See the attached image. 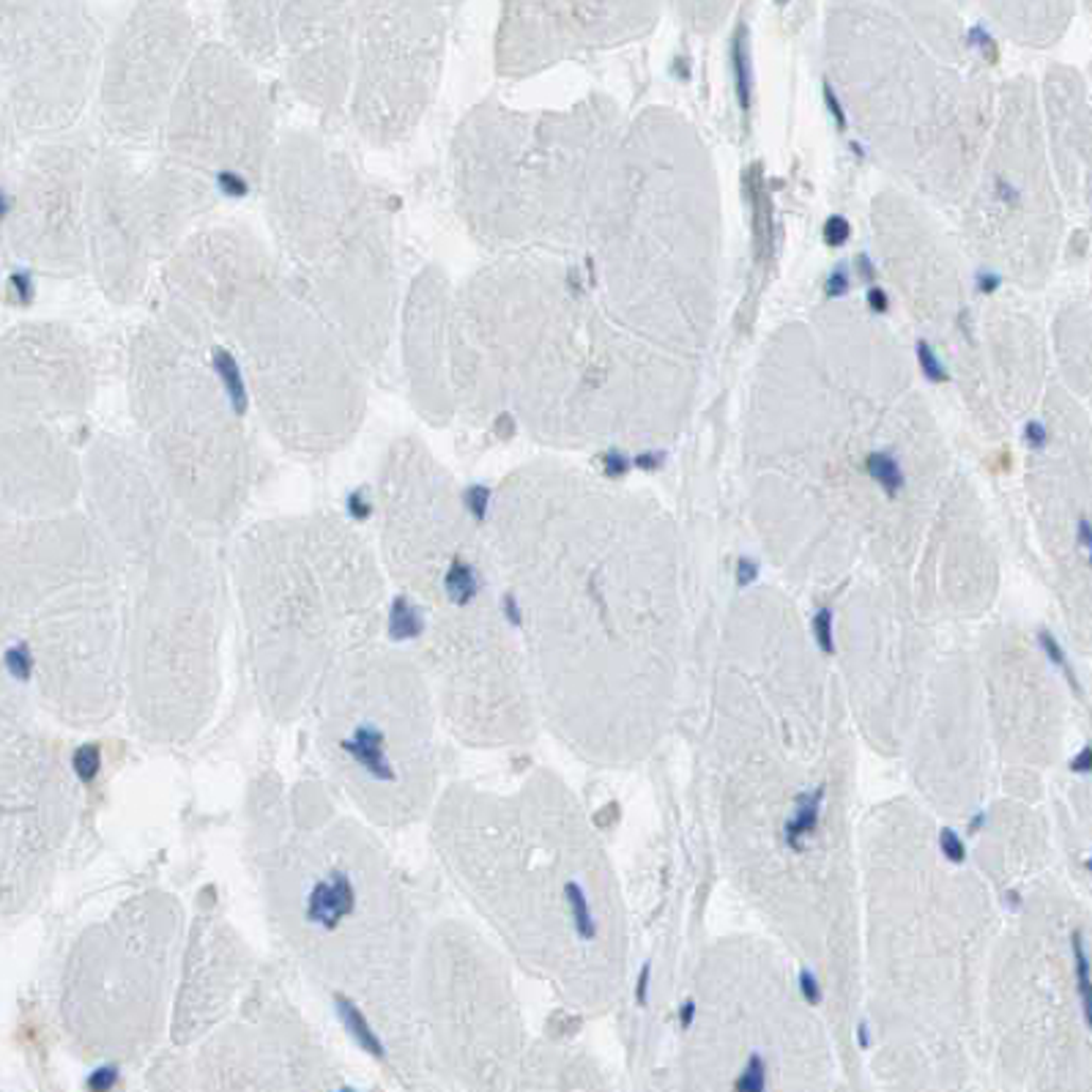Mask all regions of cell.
<instances>
[{
	"instance_id": "6da1fadb",
	"label": "cell",
	"mask_w": 1092,
	"mask_h": 1092,
	"mask_svg": "<svg viewBox=\"0 0 1092 1092\" xmlns=\"http://www.w3.org/2000/svg\"><path fill=\"white\" fill-rule=\"evenodd\" d=\"M159 318L236 381L288 452L326 457L367 414V370L272 244L233 225L197 228L156 274Z\"/></svg>"
},
{
	"instance_id": "7a4b0ae2",
	"label": "cell",
	"mask_w": 1092,
	"mask_h": 1092,
	"mask_svg": "<svg viewBox=\"0 0 1092 1092\" xmlns=\"http://www.w3.org/2000/svg\"><path fill=\"white\" fill-rule=\"evenodd\" d=\"M272 247L367 372L397 343L395 220L384 189L318 132H285L263 176Z\"/></svg>"
},
{
	"instance_id": "3957f363",
	"label": "cell",
	"mask_w": 1092,
	"mask_h": 1092,
	"mask_svg": "<svg viewBox=\"0 0 1092 1092\" xmlns=\"http://www.w3.org/2000/svg\"><path fill=\"white\" fill-rule=\"evenodd\" d=\"M126 395L145 463L197 523L239 513L255 474L249 400L195 340L154 315L129 340Z\"/></svg>"
},
{
	"instance_id": "277c9868",
	"label": "cell",
	"mask_w": 1092,
	"mask_h": 1092,
	"mask_svg": "<svg viewBox=\"0 0 1092 1092\" xmlns=\"http://www.w3.org/2000/svg\"><path fill=\"white\" fill-rule=\"evenodd\" d=\"M216 192L168 156L99 143L88 187V268L116 305H135L201 228Z\"/></svg>"
},
{
	"instance_id": "5b68a950",
	"label": "cell",
	"mask_w": 1092,
	"mask_h": 1092,
	"mask_svg": "<svg viewBox=\"0 0 1092 1092\" xmlns=\"http://www.w3.org/2000/svg\"><path fill=\"white\" fill-rule=\"evenodd\" d=\"M156 145L216 195H244L263 187L277 124L258 66L236 47L201 41L173 93Z\"/></svg>"
},
{
	"instance_id": "8992f818",
	"label": "cell",
	"mask_w": 1092,
	"mask_h": 1092,
	"mask_svg": "<svg viewBox=\"0 0 1092 1092\" xmlns=\"http://www.w3.org/2000/svg\"><path fill=\"white\" fill-rule=\"evenodd\" d=\"M441 50L438 0H357L345 126L376 149L411 140L436 97Z\"/></svg>"
},
{
	"instance_id": "52a82bcc",
	"label": "cell",
	"mask_w": 1092,
	"mask_h": 1092,
	"mask_svg": "<svg viewBox=\"0 0 1092 1092\" xmlns=\"http://www.w3.org/2000/svg\"><path fill=\"white\" fill-rule=\"evenodd\" d=\"M195 22L173 0L137 3L99 60L97 104L107 140L143 151L156 143L189 60Z\"/></svg>"
},
{
	"instance_id": "ba28073f",
	"label": "cell",
	"mask_w": 1092,
	"mask_h": 1092,
	"mask_svg": "<svg viewBox=\"0 0 1092 1092\" xmlns=\"http://www.w3.org/2000/svg\"><path fill=\"white\" fill-rule=\"evenodd\" d=\"M357 0H285L272 69L324 124H345L353 83Z\"/></svg>"
},
{
	"instance_id": "9c48e42d",
	"label": "cell",
	"mask_w": 1092,
	"mask_h": 1092,
	"mask_svg": "<svg viewBox=\"0 0 1092 1092\" xmlns=\"http://www.w3.org/2000/svg\"><path fill=\"white\" fill-rule=\"evenodd\" d=\"M99 143L72 137L50 145L28 181L25 247L55 272L88 268V187Z\"/></svg>"
},
{
	"instance_id": "30bf717a",
	"label": "cell",
	"mask_w": 1092,
	"mask_h": 1092,
	"mask_svg": "<svg viewBox=\"0 0 1092 1092\" xmlns=\"http://www.w3.org/2000/svg\"><path fill=\"white\" fill-rule=\"evenodd\" d=\"M449 282L444 274L428 266L411 280L397 315V340L403 348L411 403L428 422H438L455 411L449 376Z\"/></svg>"
},
{
	"instance_id": "8fae6325",
	"label": "cell",
	"mask_w": 1092,
	"mask_h": 1092,
	"mask_svg": "<svg viewBox=\"0 0 1092 1092\" xmlns=\"http://www.w3.org/2000/svg\"><path fill=\"white\" fill-rule=\"evenodd\" d=\"M20 343V357L31 367H17V392L28 409L36 416L83 414L97 395V362L85 340L64 326H41Z\"/></svg>"
},
{
	"instance_id": "7c38bea8",
	"label": "cell",
	"mask_w": 1092,
	"mask_h": 1092,
	"mask_svg": "<svg viewBox=\"0 0 1092 1092\" xmlns=\"http://www.w3.org/2000/svg\"><path fill=\"white\" fill-rule=\"evenodd\" d=\"M285 0H228L233 47L255 66L272 69L274 28Z\"/></svg>"
},
{
	"instance_id": "4fadbf2b",
	"label": "cell",
	"mask_w": 1092,
	"mask_h": 1092,
	"mask_svg": "<svg viewBox=\"0 0 1092 1092\" xmlns=\"http://www.w3.org/2000/svg\"><path fill=\"white\" fill-rule=\"evenodd\" d=\"M821 797H825V788L805 792L797 797V813H794V819L786 825V844L792 846L794 852H802V849H805L802 840L819 827Z\"/></svg>"
},
{
	"instance_id": "5bb4252c",
	"label": "cell",
	"mask_w": 1092,
	"mask_h": 1092,
	"mask_svg": "<svg viewBox=\"0 0 1092 1092\" xmlns=\"http://www.w3.org/2000/svg\"><path fill=\"white\" fill-rule=\"evenodd\" d=\"M8 745H12V742L0 740V863L6 860V840H8L6 816H8V813H14V816H17V813L25 811V808H8L6 805V794L17 792V788L6 786V775L17 773V767H14V764H8V759H6ZM0 879H6V871H3V868H0Z\"/></svg>"
},
{
	"instance_id": "9a60e30c",
	"label": "cell",
	"mask_w": 1092,
	"mask_h": 1092,
	"mask_svg": "<svg viewBox=\"0 0 1092 1092\" xmlns=\"http://www.w3.org/2000/svg\"><path fill=\"white\" fill-rule=\"evenodd\" d=\"M565 896L567 904H570L572 923H575V931H578L580 939H594L597 936V925H594L592 909H589V898H586V890L578 882H567L565 884Z\"/></svg>"
},
{
	"instance_id": "2e32d148",
	"label": "cell",
	"mask_w": 1092,
	"mask_h": 1092,
	"mask_svg": "<svg viewBox=\"0 0 1092 1092\" xmlns=\"http://www.w3.org/2000/svg\"><path fill=\"white\" fill-rule=\"evenodd\" d=\"M1071 948H1073V967H1076V981H1079L1081 1005H1085V1021H1087V1027H1092V983H1090V958H1087L1085 939H1081V934H1073Z\"/></svg>"
},
{
	"instance_id": "e0dca14e",
	"label": "cell",
	"mask_w": 1092,
	"mask_h": 1092,
	"mask_svg": "<svg viewBox=\"0 0 1092 1092\" xmlns=\"http://www.w3.org/2000/svg\"><path fill=\"white\" fill-rule=\"evenodd\" d=\"M767 1087V1062L761 1060V1054H750L748 1065H745V1073L736 1079L734 1090L745 1092H761Z\"/></svg>"
},
{
	"instance_id": "ac0fdd59",
	"label": "cell",
	"mask_w": 1092,
	"mask_h": 1092,
	"mask_svg": "<svg viewBox=\"0 0 1092 1092\" xmlns=\"http://www.w3.org/2000/svg\"><path fill=\"white\" fill-rule=\"evenodd\" d=\"M813 630H816V641H819V649L825 655H835V641H832V611L830 608H821L813 619Z\"/></svg>"
},
{
	"instance_id": "d6986e66",
	"label": "cell",
	"mask_w": 1092,
	"mask_h": 1092,
	"mask_svg": "<svg viewBox=\"0 0 1092 1092\" xmlns=\"http://www.w3.org/2000/svg\"><path fill=\"white\" fill-rule=\"evenodd\" d=\"M1040 646H1043V652H1046V657H1048V660H1052L1054 665H1060V669L1065 671V674H1068V682H1071L1073 688H1076V676H1073V674H1071V669H1068L1065 652H1062V646L1057 644V638H1054L1052 632L1043 630V632H1040Z\"/></svg>"
},
{
	"instance_id": "ffe728a7",
	"label": "cell",
	"mask_w": 1092,
	"mask_h": 1092,
	"mask_svg": "<svg viewBox=\"0 0 1092 1092\" xmlns=\"http://www.w3.org/2000/svg\"><path fill=\"white\" fill-rule=\"evenodd\" d=\"M939 846H942V854L950 860V863H964V857H967L964 840L958 838L953 830L939 832Z\"/></svg>"
},
{
	"instance_id": "44dd1931",
	"label": "cell",
	"mask_w": 1092,
	"mask_h": 1092,
	"mask_svg": "<svg viewBox=\"0 0 1092 1092\" xmlns=\"http://www.w3.org/2000/svg\"><path fill=\"white\" fill-rule=\"evenodd\" d=\"M800 988H802V996H805L811 1005H819L821 1002V986L819 981H816V975H813L811 969H802L800 972Z\"/></svg>"
},
{
	"instance_id": "7402d4cb",
	"label": "cell",
	"mask_w": 1092,
	"mask_h": 1092,
	"mask_svg": "<svg viewBox=\"0 0 1092 1092\" xmlns=\"http://www.w3.org/2000/svg\"><path fill=\"white\" fill-rule=\"evenodd\" d=\"M649 981H652V967L649 964H644L641 975H638V986H636L638 1005H646V1002H649Z\"/></svg>"
},
{
	"instance_id": "603a6c76",
	"label": "cell",
	"mask_w": 1092,
	"mask_h": 1092,
	"mask_svg": "<svg viewBox=\"0 0 1092 1092\" xmlns=\"http://www.w3.org/2000/svg\"><path fill=\"white\" fill-rule=\"evenodd\" d=\"M756 575H759V567H756L750 559H742L740 561V572H736V584H740V586H750L756 580Z\"/></svg>"
},
{
	"instance_id": "cb8c5ba5",
	"label": "cell",
	"mask_w": 1092,
	"mask_h": 1092,
	"mask_svg": "<svg viewBox=\"0 0 1092 1092\" xmlns=\"http://www.w3.org/2000/svg\"><path fill=\"white\" fill-rule=\"evenodd\" d=\"M1071 769L1073 773H1081V775L1090 773V748H1085L1079 756H1076V759L1071 761Z\"/></svg>"
},
{
	"instance_id": "d4e9b609",
	"label": "cell",
	"mask_w": 1092,
	"mask_h": 1092,
	"mask_svg": "<svg viewBox=\"0 0 1092 1092\" xmlns=\"http://www.w3.org/2000/svg\"><path fill=\"white\" fill-rule=\"evenodd\" d=\"M693 1016H696V1002L688 1000L682 1005V1013H679V1024H682V1029H690V1024H693Z\"/></svg>"
},
{
	"instance_id": "484cf974",
	"label": "cell",
	"mask_w": 1092,
	"mask_h": 1092,
	"mask_svg": "<svg viewBox=\"0 0 1092 1092\" xmlns=\"http://www.w3.org/2000/svg\"><path fill=\"white\" fill-rule=\"evenodd\" d=\"M857 1038H860V1046H863V1048L871 1046V1033H868V1024H860Z\"/></svg>"
},
{
	"instance_id": "4316f807",
	"label": "cell",
	"mask_w": 1092,
	"mask_h": 1092,
	"mask_svg": "<svg viewBox=\"0 0 1092 1092\" xmlns=\"http://www.w3.org/2000/svg\"><path fill=\"white\" fill-rule=\"evenodd\" d=\"M983 825H986V813H977L975 819H972V832H977V830H981V827H983Z\"/></svg>"
}]
</instances>
